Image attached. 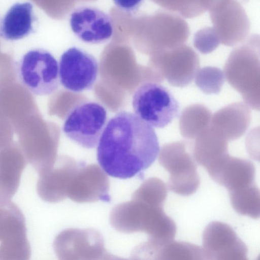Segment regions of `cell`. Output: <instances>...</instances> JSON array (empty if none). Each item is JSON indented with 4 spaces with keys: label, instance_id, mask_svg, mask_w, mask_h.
<instances>
[{
    "label": "cell",
    "instance_id": "6da1fadb",
    "mask_svg": "<svg viewBox=\"0 0 260 260\" xmlns=\"http://www.w3.org/2000/svg\"><path fill=\"white\" fill-rule=\"evenodd\" d=\"M159 151L153 127L134 113L120 111L107 123L96 154L99 164L107 174L127 179L148 168Z\"/></svg>",
    "mask_w": 260,
    "mask_h": 260
},
{
    "label": "cell",
    "instance_id": "7a4b0ae2",
    "mask_svg": "<svg viewBox=\"0 0 260 260\" xmlns=\"http://www.w3.org/2000/svg\"><path fill=\"white\" fill-rule=\"evenodd\" d=\"M163 204L135 191L131 201L112 209L110 224L121 233L143 232L148 235V239L158 241L173 240L176 234V225L165 213Z\"/></svg>",
    "mask_w": 260,
    "mask_h": 260
},
{
    "label": "cell",
    "instance_id": "3957f363",
    "mask_svg": "<svg viewBox=\"0 0 260 260\" xmlns=\"http://www.w3.org/2000/svg\"><path fill=\"white\" fill-rule=\"evenodd\" d=\"M259 36L252 34L230 54L224 74L229 83L242 95L250 108H260Z\"/></svg>",
    "mask_w": 260,
    "mask_h": 260
},
{
    "label": "cell",
    "instance_id": "277c9868",
    "mask_svg": "<svg viewBox=\"0 0 260 260\" xmlns=\"http://www.w3.org/2000/svg\"><path fill=\"white\" fill-rule=\"evenodd\" d=\"M16 69L21 83L36 95L51 94L58 87V62L47 50H29L17 62Z\"/></svg>",
    "mask_w": 260,
    "mask_h": 260
},
{
    "label": "cell",
    "instance_id": "5b68a950",
    "mask_svg": "<svg viewBox=\"0 0 260 260\" xmlns=\"http://www.w3.org/2000/svg\"><path fill=\"white\" fill-rule=\"evenodd\" d=\"M132 106L138 117L157 128L168 125L177 115L179 106L170 91L158 83L147 82L135 91Z\"/></svg>",
    "mask_w": 260,
    "mask_h": 260
},
{
    "label": "cell",
    "instance_id": "8992f818",
    "mask_svg": "<svg viewBox=\"0 0 260 260\" xmlns=\"http://www.w3.org/2000/svg\"><path fill=\"white\" fill-rule=\"evenodd\" d=\"M158 161L169 173L170 190L183 196L192 194L197 190L200 179L185 142L176 141L165 144L159 152Z\"/></svg>",
    "mask_w": 260,
    "mask_h": 260
},
{
    "label": "cell",
    "instance_id": "52a82bcc",
    "mask_svg": "<svg viewBox=\"0 0 260 260\" xmlns=\"http://www.w3.org/2000/svg\"><path fill=\"white\" fill-rule=\"evenodd\" d=\"M105 107L93 102H84L73 108L68 114L62 127L70 139L86 148L98 144L107 124Z\"/></svg>",
    "mask_w": 260,
    "mask_h": 260
},
{
    "label": "cell",
    "instance_id": "ba28073f",
    "mask_svg": "<svg viewBox=\"0 0 260 260\" xmlns=\"http://www.w3.org/2000/svg\"><path fill=\"white\" fill-rule=\"evenodd\" d=\"M30 256L22 211L11 201L0 205V260H28Z\"/></svg>",
    "mask_w": 260,
    "mask_h": 260
},
{
    "label": "cell",
    "instance_id": "9c48e42d",
    "mask_svg": "<svg viewBox=\"0 0 260 260\" xmlns=\"http://www.w3.org/2000/svg\"><path fill=\"white\" fill-rule=\"evenodd\" d=\"M209 12L221 44L235 46L248 37L250 21L242 4L238 1L219 0Z\"/></svg>",
    "mask_w": 260,
    "mask_h": 260
},
{
    "label": "cell",
    "instance_id": "30bf717a",
    "mask_svg": "<svg viewBox=\"0 0 260 260\" xmlns=\"http://www.w3.org/2000/svg\"><path fill=\"white\" fill-rule=\"evenodd\" d=\"M58 69L61 84L74 92L91 89L99 72L95 57L76 47H71L62 54Z\"/></svg>",
    "mask_w": 260,
    "mask_h": 260
},
{
    "label": "cell",
    "instance_id": "8fae6325",
    "mask_svg": "<svg viewBox=\"0 0 260 260\" xmlns=\"http://www.w3.org/2000/svg\"><path fill=\"white\" fill-rule=\"evenodd\" d=\"M54 251L60 259H108L103 239L94 230L70 229L64 230L55 238Z\"/></svg>",
    "mask_w": 260,
    "mask_h": 260
},
{
    "label": "cell",
    "instance_id": "7c38bea8",
    "mask_svg": "<svg viewBox=\"0 0 260 260\" xmlns=\"http://www.w3.org/2000/svg\"><path fill=\"white\" fill-rule=\"evenodd\" d=\"M155 61L162 80L166 79L171 85L180 87L192 81L200 66L198 54L185 44L158 52Z\"/></svg>",
    "mask_w": 260,
    "mask_h": 260
},
{
    "label": "cell",
    "instance_id": "4fadbf2b",
    "mask_svg": "<svg viewBox=\"0 0 260 260\" xmlns=\"http://www.w3.org/2000/svg\"><path fill=\"white\" fill-rule=\"evenodd\" d=\"M202 242L207 259L247 260L246 245L225 223L210 222L203 232Z\"/></svg>",
    "mask_w": 260,
    "mask_h": 260
},
{
    "label": "cell",
    "instance_id": "5bb4252c",
    "mask_svg": "<svg viewBox=\"0 0 260 260\" xmlns=\"http://www.w3.org/2000/svg\"><path fill=\"white\" fill-rule=\"evenodd\" d=\"M109 180L96 164L81 162L69 184L67 197L77 203L109 202Z\"/></svg>",
    "mask_w": 260,
    "mask_h": 260
},
{
    "label": "cell",
    "instance_id": "9a60e30c",
    "mask_svg": "<svg viewBox=\"0 0 260 260\" xmlns=\"http://www.w3.org/2000/svg\"><path fill=\"white\" fill-rule=\"evenodd\" d=\"M69 22L74 34L85 43H103L113 35V27L110 17L94 7L77 8L71 14Z\"/></svg>",
    "mask_w": 260,
    "mask_h": 260
},
{
    "label": "cell",
    "instance_id": "2e32d148",
    "mask_svg": "<svg viewBox=\"0 0 260 260\" xmlns=\"http://www.w3.org/2000/svg\"><path fill=\"white\" fill-rule=\"evenodd\" d=\"M210 177L229 191L255 184V167L249 160L234 157L228 153L206 169Z\"/></svg>",
    "mask_w": 260,
    "mask_h": 260
},
{
    "label": "cell",
    "instance_id": "e0dca14e",
    "mask_svg": "<svg viewBox=\"0 0 260 260\" xmlns=\"http://www.w3.org/2000/svg\"><path fill=\"white\" fill-rule=\"evenodd\" d=\"M80 163L68 157L56 160L53 167L39 175L37 193L43 200L57 203L65 199L70 180Z\"/></svg>",
    "mask_w": 260,
    "mask_h": 260
},
{
    "label": "cell",
    "instance_id": "ac0fdd59",
    "mask_svg": "<svg viewBox=\"0 0 260 260\" xmlns=\"http://www.w3.org/2000/svg\"><path fill=\"white\" fill-rule=\"evenodd\" d=\"M251 119L250 108L242 102L230 104L212 116L210 125L228 141L241 138L248 129Z\"/></svg>",
    "mask_w": 260,
    "mask_h": 260
},
{
    "label": "cell",
    "instance_id": "d6986e66",
    "mask_svg": "<svg viewBox=\"0 0 260 260\" xmlns=\"http://www.w3.org/2000/svg\"><path fill=\"white\" fill-rule=\"evenodd\" d=\"M26 165V160L16 148L0 151V205L10 201L16 192Z\"/></svg>",
    "mask_w": 260,
    "mask_h": 260
},
{
    "label": "cell",
    "instance_id": "ffe728a7",
    "mask_svg": "<svg viewBox=\"0 0 260 260\" xmlns=\"http://www.w3.org/2000/svg\"><path fill=\"white\" fill-rule=\"evenodd\" d=\"M33 7L28 2L13 5L0 24V36L7 40H17L28 36L32 30Z\"/></svg>",
    "mask_w": 260,
    "mask_h": 260
},
{
    "label": "cell",
    "instance_id": "44dd1931",
    "mask_svg": "<svg viewBox=\"0 0 260 260\" xmlns=\"http://www.w3.org/2000/svg\"><path fill=\"white\" fill-rule=\"evenodd\" d=\"M147 259L165 260L206 259L200 246L184 242L171 240L166 242H149L146 248Z\"/></svg>",
    "mask_w": 260,
    "mask_h": 260
},
{
    "label": "cell",
    "instance_id": "7402d4cb",
    "mask_svg": "<svg viewBox=\"0 0 260 260\" xmlns=\"http://www.w3.org/2000/svg\"><path fill=\"white\" fill-rule=\"evenodd\" d=\"M192 153L194 159L206 169L228 154V141L210 125L194 139Z\"/></svg>",
    "mask_w": 260,
    "mask_h": 260
},
{
    "label": "cell",
    "instance_id": "603a6c76",
    "mask_svg": "<svg viewBox=\"0 0 260 260\" xmlns=\"http://www.w3.org/2000/svg\"><path fill=\"white\" fill-rule=\"evenodd\" d=\"M212 114L205 106L196 104L185 108L179 119V129L182 137L194 139L210 125Z\"/></svg>",
    "mask_w": 260,
    "mask_h": 260
},
{
    "label": "cell",
    "instance_id": "cb8c5ba5",
    "mask_svg": "<svg viewBox=\"0 0 260 260\" xmlns=\"http://www.w3.org/2000/svg\"><path fill=\"white\" fill-rule=\"evenodd\" d=\"M233 209L239 214L257 219L260 215L259 190L255 183L229 192Z\"/></svg>",
    "mask_w": 260,
    "mask_h": 260
},
{
    "label": "cell",
    "instance_id": "d4e9b609",
    "mask_svg": "<svg viewBox=\"0 0 260 260\" xmlns=\"http://www.w3.org/2000/svg\"><path fill=\"white\" fill-rule=\"evenodd\" d=\"M168 11L182 18H193L209 11L217 0H153Z\"/></svg>",
    "mask_w": 260,
    "mask_h": 260
},
{
    "label": "cell",
    "instance_id": "484cf974",
    "mask_svg": "<svg viewBox=\"0 0 260 260\" xmlns=\"http://www.w3.org/2000/svg\"><path fill=\"white\" fill-rule=\"evenodd\" d=\"M196 85L207 94L219 93L223 85L224 74L223 71L214 67L199 69L195 76Z\"/></svg>",
    "mask_w": 260,
    "mask_h": 260
},
{
    "label": "cell",
    "instance_id": "4316f807",
    "mask_svg": "<svg viewBox=\"0 0 260 260\" xmlns=\"http://www.w3.org/2000/svg\"><path fill=\"white\" fill-rule=\"evenodd\" d=\"M193 44L201 53L206 54L215 50L220 44V41L213 27H207L196 32Z\"/></svg>",
    "mask_w": 260,
    "mask_h": 260
},
{
    "label": "cell",
    "instance_id": "83f0119b",
    "mask_svg": "<svg viewBox=\"0 0 260 260\" xmlns=\"http://www.w3.org/2000/svg\"><path fill=\"white\" fill-rule=\"evenodd\" d=\"M144 0H113L115 5L120 10L132 13L136 12Z\"/></svg>",
    "mask_w": 260,
    "mask_h": 260
},
{
    "label": "cell",
    "instance_id": "f1b7e54d",
    "mask_svg": "<svg viewBox=\"0 0 260 260\" xmlns=\"http://www.w3.org/2000/svg\"><path fill=\"white\" fill-rule=\"evenodd\" d=\"M239 2L241 4H244L247 3L249 0H236Z\"/></svg>",
    "mask_w": 260,
    "mask_h": 260
}]
</instances>
